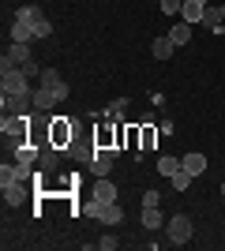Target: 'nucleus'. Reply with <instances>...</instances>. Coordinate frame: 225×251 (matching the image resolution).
Returning <instances> with one entry per match:
<instances>
[{"label": "nucleus", "instance_id": "nucleus-1", "mask_svg": "<svg viewBox=\"0 0 225 251\" xmlns=\"http://www.w3.org/2000/svg\"><path fill=\"white\" fill-rule=\"evenodd\" d=\"M195 236V225L188 214H173L169 221H165V240L173 244V248H184V244Z\"/></svg>", "mask_w": 225, "mask_h": 251}, {"label": "nucleus", "instance_id": "nucleus-2", "mask_svg": "<svg viewBox=\"0 0 225 251\" xmlns=\"http://www.w3.org/2000/svg\"><path fill=\"white\" fill-rule=\"evenodd\" d=\"M72 139H75V127L68 124V116H53L49 120V147L64 150V147H72Z\"/></svg>", "mask_w": 225, "mask_h": 251}, {"label": "nucleus", "instance_id": "nucleus-3", "mask_svg": "<svg viewBox=\"0 0 225 251\" xmlns=\"http://www.w3.org/2000/svg\"><path fill=\"white\" fill-rule=\"evenodd\" d=\"M0 90H4V94H34V90H30V79H26L19 68L0 72Z\"/></svg>", "mask_w": 225, "mask_h": 251}, {"label": "nucleus", "instance_id": "nucleus-4", "mask_svg": "<svg viewBox=\"0 0 225 251\" xmlns=\"http://www.w3.org/2000/svg\"><path fill=\"white\" fill-rule=\"evenodd\" d=\"M0 191H4L8 206H23V202L30 199V184L26 180H0Z\"/></svg>", "mask_w": 225, "mask_h": 251}, {"label": "nucleus", "instance_id": "nucleus-5", "mask_svg": "<svg viewBox=\"0 0 225 251\" xmlns=\"http://www.w3.org/2000/svg\"><path fill=\"white\" fill-rule=\"evenodd\" d=\"M38 86H45L56 101H64V98H68V83H64V75L56 72V68H45V72L38 75Z\"/></svg>", "mask_w": 225, "mask_h": 251}, {"label": "nucleus", "instance_id": "nucleus-6", "mask_svg": "<svg viewBox=\"0 0 225 251\" xmlns=\"http://www.w3.org/2000/svg\"><path fill=\"white\" fill-rule=\"evenodd\" d=\"M26 60H30V45H23V42H11L8 49H4V60H0V72H11V68H23Z\"/></svg>", "mask_w": 225, "mask_h": 251}, {"label": "nucleus", "instance_id": "nucleus-7", "mask_svg": "<svg viewBox=\"0 0 225 251\" xmlns=\"http://www.w3.org/2000/svg\"><path fill=\"white\" fill-rule=\"evenodd\" d=\"M83 214H90V218H98V221H101V225H120V221H124V210H120L117 202H109V206H98V202H90V206H86Z\"/></svg>", "mask_w": 225, "mask_h": 251}, {"label": "nucleus", "instance_id": "nucleus-8", "mask_svg": "<svg viewBox=\"0 0 225 251\" xmlns=\"http://www.w3.org/2000/svg\"><path fill=\"white\" fill-rule=\"evenodd\" d=\"M90 202H98V206H109V202H117V184L105 176L94 180V188H90Z\"/></svg>", "mask_w": 225, "mask_h": 251}, {"label": "nucleus", "instance_id": "nucleus-9", "mask_svg": "<svg viewBox=\"0 0 225 251\" xmlns=\"http://www.w3.org/2000/svg\"><path fill=\"white\" fill-rule=\"evenodd\" d=\"M0 101H4V113H19V116L34 109V94H4Z\"/></svg>", "mask_w": 225, "mask_h": 251}, {"label": "nucleus", "instance_id": "nucleus-10", "mask_svg": "<svg viewBox=\"0 0 225 251\" xmlns=\"http://www.w3.org/2000/svg\"><path fill=\"white\" fill-rule=\"evenodd\" d=\"M113 150H98L94 147V154H90V173H94V176H109V169H113Z\"/></svg>", "mask_w": 225, "mask_h": 251}, {"label": "nucleus", "instance_id": "nucleus-11", "mask_svg": "<svg viewBox=\"0 0 225 251\" xmlns=\"http://www.w3.org/2000/svg\"><path fill=\"white\" fill-rule=\"evenodd\" d=\"M180 165L192 173V176H203L206 173V154H199V150H188V154L180 157Z\"/></svg>", "mask_w": 225, "mask_h": 251}, {"label": "nucleus", "instance_id": "nucleus-12", "mask_svg": "<svg viewBox=\"0 0 225 251\" xmlns=\"http://www.w3.org/2000/svg\"><path fill=\"white\" fill-rule=\"evenodd\" d=\"M150 52H154V60H169L173 52H176V45H173V38H169V34H161V38H154Z\"/></svg>", "mask_w": 225, "mask_h": 251}, {"label": "nucleus", "instance_id": "nucleus-13", "mask_svg": "<svg viewBox=\"0 0 225 251\" xmlns=\"http://www.w3.org/2000/svg\"><path fill=\"white\" fill-rule=\"evenodd\" d=\"M38 157H42V150L34 147L30 139H26V143H15V161H23V165H34Z\"/></svg>", "mask_w": 225, "mask_h": 251}, {"label": "nucleus", "instance_id": "nucleus-14", "mask_svg": "<svg viewBox=\"0 0 225 251\" xmlns=\"http://www.w3.org/2000/svg\"><path fill=\"white\" fill-rule=\"evenodd\" d=\"M38 34H34V26L30 23H23V19H15L11 23V42H23V45H30Z\"/></svg>", "mask_w": 225, "mask_h": 251}, {"label": "nucleus", "instance_id": "nucleus-15", "mask_svg": "<svg viewBox=\"0 0 225 251\" xmlns=\"http://www.w3.org/2000/svg\"><path fill=\"white\" fill-rule=\"evenodd\" d=\"M203 11H206V4H199V0H184L180 19L184 23H203Z\"/></svg>", "mask_w": 225, "mask_h": 251}, {"label": "nucleus", "instance_id": "nucleus-16", "mask_svg": "<svg viewBox=\"0 0 225 251\" xmlns=\"http://www.w3.org/2000/svg\"><path fill=\"white\" fill-rule=\"evenodd\" d=\"M169 38H173V45H176V49H180V45H188L192 42V23H176V26H169Z\"/></svg>", "mask_w": 225, "mask_h": 251}, {"label": "nucleus", "instance_id": "nucleus-17", "mask_svg": "<svg viewBox=\"0 0 225 251\" xmlns=\"http://www.w3.org/2000/svg\"><path fill=\"white\" fill-rule=\"evenodd\" d=\"M15 19H23V23H30L34 30H38V23H45V15H42V8H34V4H23V8L15 11Z\"/></svg>", "mask_w": 225, "mask_h": 251}, {"label": "nucleus", "instance_id": "nucleus-18", "mask_svg": "<svg viewBox=\"0 0 225 251\" xmlns=\"http://www.w3.org/2000/svg\"><path fill=\"white\" fill-rule=\"evenodd\" d=\"M56 165H60V154H56V147H42V157H38V169H42V173H53Z\"/></svg>", "mask_w": 225, "mask_h": 251}, {"label": "nucleus", "instance_id": "nucleus-19", "mask_svg": "<svg viewBox=\"0 0 225 251\" xmlns=\"http://www.w3.org/2000/svg\"><path fill=\"white\" fill-rule=\"evenodd\" d=\"M165 225V214L158 206H143V229H161Z\"/></svg>", "mask_w": 225, "mask_h": 251}, {"label": "nucleus", "instance_id": "nucleus-20", "mask_svg": "<svg viewBox=\"0 0 225 251\" xmlns=\"http://www.w3.org/2000/svg\"><path fill=\"white\" fill-rule=\"evenodd\" d=\"M222 23H225V19H222V8L206 4V11H203V26H206V30H214V34H218V30H222Z\"/></svg>", "mask_w": 225, "mask_h": 251}, {"label": "nucleus", "instance_id": "nucleus-21", "mask_svg": "<svg viewBox=\"0 0 225 251\" xmlns=\"http://www.w3.org/2000/svg\"><path fill=\"white\" fill-rule=\"evenodd\" d=\"M53 105H56V98L49 94L45 86H38V90H34V109H38V113H45V109H53Z\"/></svg>", "mask_w": 225, "mask_h": 251}, {"label": "nucleus", "instance_id": "nucleus-22", "mask_svg": "<svg viewBox=\"0 0 225 251\" xmlns=\"http://www.w3.org/2000/svg\"><path fill=\"white\" fill-rule=\"evenodd\" d=\"M176 169H180V157H173V154L158 157V173H161V176H173Z\"/></svg>", "mask_w": 225, "mask_h": 251}, {"label": "nucleus", "instance_id": "nucleus-23", "mask_svg": "<svg viewBox=\"0 0 225 251\" xmlns=\"http://www.w3.org/2000/svg\"><path fill=\"white\" fill-rule=\"evenodd\" d=\"M169 180H173V188H176V191H188V184H192L195 176H192V173H188V169L180 165V169H176V173H173Z\"/></svg>", "mask_w": 225, "mask_h": 251}, {"label": "nucleus", "instance_id": "nucleus-24", "mask_svg": "<svg viewBox=\"0 0 225 251\" xmlns=\"http://www.w3.org/2000/svg\"><path fill=\"white\" fill-rule=\"evenodd\" d=\"M98 248H101V251H117L120 248V236H117V232H105V236L98 240Z\"/></svg>", "mask_w": 225, "mask_h": 251}, {"label": "nucleus", "instance_id": "nucleus-25", "mask_svg": "<svg viewBox=\"0 0 225 251\" xmlns=\"http://www.w3.org/2000/svg\"><path fill=\"white\" fill-rule=\"evenodd\" d=\"M139 147H143V150L154 147V127H150V124H147V127H139Z\"/></svg>", "mask_w": 225, "mask_h": 251}, {"label": "nucleus", "instance_id": "nucleus-26", "mask_svg": "<svg viewBox=\"0 0 225 251\" xmlns=\"http://www.w3.org/2000/svg\"><path fill=\"white\" fill-rule=\"evenodd\" d=\"M180 8H184V0H161V11H165V15H180Z\"/></svg>", "mask_w": 225, "mask_h": 251}, {"label": "nucleus", "instance_id": "nucleus-27", "mask_svg": "<svg viewBox=\"0 0 225 251\" xmlns=\"http://www.w3.org/2000/svg\"><path fill=\"white\" fill-rule=\"evenodd\" d=\"M19 72L26 75V79H34V75H42L45 68H38V60H26V64H23V68H19Z\"/></svg>", "mask_w": 225, "mask_h": 251}, {"label": "nucleus", "instance_id": "nucleus-28", "mask_svg": "<svg viewBox=\"0 0 225 251\" xmlns=\"http://www.w3.org/2000/svg\"><path fill=\"white\" fill-rule=\"evenodd\" d=\"M124 109H128V98H117V101L109 105L105 113H109V116H120V113H124Z\"/></svg>", "mask_w": 225, "mask_h": 251}, {"label": "nucleus", "instance_id": "nucleus-29", "mask_svg": "<svg viewBox=\"0 0 225 251\" xmlns=\"http://www.w3.org/2000/svg\"><path fill=\"white\" fill-rule=\"evenodd\" d=\"M143 206H161V195L158 191H143Z\"/></svg>", "mask_w": 225, "mask_h": 251}, {"label": "nucleus", "instance_id": "nucleus-30", "mask_svg": "<svg viewBox=\"0 0 225 251\" xmlns=\"http://www.w3.org/2000/svg\"><path fill=\"white\" fill-rule=\"evenodd\" d=\"M218 8H222V19H225V4H218Z\"/></svg>", "mask_w": 225, "mask_h": 251}, {"label": "nucleus", "instance_id": "nucleus-31", "mask_svg": "<svg viewBox=\"0 0 225 251\" xmlns=\"http://www.w3.org/2000/svg\"><path fill=\"white\" fill-rule=\"evenodd\" d=\"M199 4H210V0H199Z\"/></svg>", "mask_w": 225, "mask_h": 251}, {"label": "nucleus", "instance_id": "nucleus-32", "mask_svg": "<svg viewBox=\"0 0 225 251\" xmlns=\"http://www.w3.org/2000/svg\"><path fill=\"white\" fill-rule=\"evenodd\" d=\"M222 195H225V184H222Z\"/></svg>", "mask_w": 225, "mask_h": 251}]
</instances>
